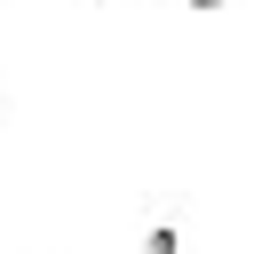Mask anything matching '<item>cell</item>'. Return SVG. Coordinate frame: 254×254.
Instances as JSON below:
<instances>
[{
	"instance_id": "1",
	"label": "cell",
	"mask_w": 254,
	"mask_h": 254,
	"mask_svg": "<svg viewBox=\"0 0 254 254\" xmlns=\"http://www.w3.org/2000/svg\"><path fill=\"white\" fill-rule=\"evenodd\" d=\"M143 254H183V238H175V230H167V222H159V230H151V238H143Z\"/></svg>"
},
{
	"instance_id": "2",
	"label": "cell",
	"mask_w": 254,
	"mask_h": 254,
	"mask_svg": "<svg viewBox=\"0 0 254 254\" xmlns=\"http://www.w3.org/2000/svg\"><path fill=\"white\" fill-rule=\"evenodd\" d=\"M190 8H222V0H190Z\"/></svg>"
}]
</instances>
